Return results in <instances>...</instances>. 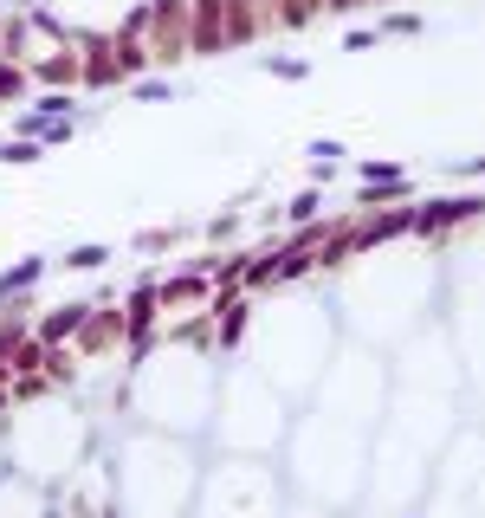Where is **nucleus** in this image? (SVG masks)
Returning a JSON list of instances; mask_svg holds the SVG:
<instances>
[{"label":"nucleus","instance_id":"4","mask_svg":"<svg viewBox=\"0 0 485 518\" xmlns=\"http://www.w3.org/2000/svg\"><path fill=\"white\" fill-rule=\"evenodd\" d=\"M46 156V143H33V136H20V143H0V162L7 169H26V162H39Z\"/></svg>","mask_w":485,"mask_h":518},{"label":"nucleus","instance_id":"3","mask_svg":"<svg viewBox=\"0 0 485 518\" xmlns=\"http://www.w3.org/2000/svg\"><path fill=\"white\" fill-rule=\"evenodd\" d=\"M317 208H324V195H317V182H311L304 195H291V201H285V221H291V227H304V221H317Z\"/></svg>","mask_w":485,"mask_h":518},{"label":"nucleus","instance_id":"2","mask_svg":"<svg viewBox=\"0 0 485 518\" xmlns=\"http://www.w3.org/2000/svg\"><path fill=\"white\" fill-rule=\"evenodd\" d=\"M85 318H91V305H85V298H78V305H59L46 324H39V344H46V350H52V344H65L72 331H85Z\"/></svg>","mask_w":485,"mask_h":518},{"label":"nucleus","instance_id":"11","mask_svg":"<svg viewBox=\"0 0 485 518\" xmlns=\"http://www.w3.org/2000/svg\"><path fill=\"white\" fill-rule=\"evenodd\" d=\"M453 175H485V156H466V162H453Z\"/></svg>","mask_w":485,"mask_h":518},{"label":"nucleus","instance_id":"9","mask_svg":"<svg viewBox=\"0 0 485 518\" xmlns=\"http://www.w3.org/2000/svg\"><path fill=\"white\" fill-rule=\"evenodd\" d=\"M388 33H401V39L421 33V13H388Z\"/></svg>","mask_w":485,"mask_h":518},{"label":"nucleus","instance_id":"6","mask_svg":"<svg viewBox=\"0 0 485 518\" xmlns=\"http://www.w3.org/2000/svg\"><path fill=\"white\" fill-rule=\"evenodd\" d=\"M356 175H363V182H395V175H408V169L388 162V156H363V162H356Z\"/></svg>","mask_w":485,"mask_h":518},{"label":"nucleus","instance_id":"1","mask_svg":"<svg viewBox=\"0 0 485 518\" xmlns=\"http://www.w3.org/2000/svg\"><path fill=\"white\" fill-rule=\"evenodd\" d=\"M46 279V253H26V259H13L7 272H0V305H13V298H26L33 285Z\"/></svg>","mask_w":485,"mask_h":518},{"label":"nucleus","instance_id":"5","mask_svg":"<svg viewBox=\"0 0 485 518\" xmlns=\"http://www.w3.org/2000/svg\"><path fill=\"white\" fill-rule=\"evenodd\" d=\"M65 266H72V272H97V266H110V247L85 240V247H72V253H65Z\"/></svg>","mask_w":485,"mask_h":518},{"label":"nucleus","instance_id":"8","mask_svg":"<svg viewBox=\"0 0 485 518\" xmlns=\"http://www.w3.org/2000/svg\"><path fill=\"white\" fill-rule=\"evenodd\" d=\"M20 91H26V72H20V65L7 59V65H0V98L13 104V98H20Z\"/></svg>","mask_w":485,"mask_h":518},{"label":"nucleus","instance_id":"10","mask_svg":"<svg viewBox=\"0 0 485 518\" xmlns=\"http://www.w3.org/2000/svg\"><path fill=\"white\" fill-rule=\"evenodd\" d=\"M136 98H143V104H162V98H169V85H162V78H143V85H136Z\"/></svg>","mask_w":485,"mask_h":518},{"label":"nucleus","instance_id":"7","mask_svg":"<svg viewBox=\"0 0 485 518\" xmlns=\"http://www.w3.org/2000/svg\"><path fill=\"white\" fill-rule=\"evenodd\" d=\"M272 78H285V85H298V78H311V59H259Z\"/></svg>","mask_w":485,"mask_h":518}]
</instances>
